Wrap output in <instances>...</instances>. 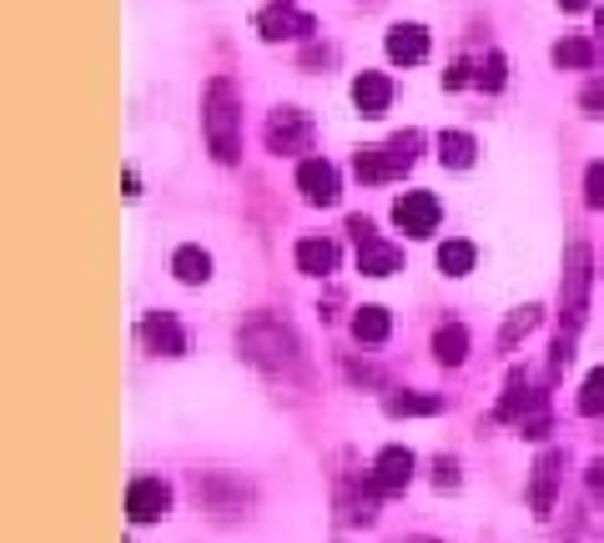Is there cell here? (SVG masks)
Listing matches in <instances>:
<instances>
[{"mask_svg": "<svg viewBox=\"0 0 604 543\" xmlns=\"http://www.w3.org/2000/svg\"><path fill=\"white\" fill-rule=\"evenodd\" d=\"M433 484H439V488H459V463H453V458L433 463Z\"/></svg>", "mask_w": 604, "mask_h": 543, "instance_id": "obj_34", "label": "cell"}, {"mask_svg": "<svg viewBox=\"0 0 604 543\" xmlns=\"http://www.w3.org/2000/svg\"><path fill=\"white\" fill-rule=\"evenodd\" d=\"M554 66H564V71H590V66H594V41L564 36L554 46Z\"/></svg>", "mask_w": 604, "mask_h": 543, "instance_id": "obj_24", "label": "cell"}, {"mask_svg": "<svg viewBox=\"0 0 604 543\" xmlns=\"http://www.w3.org/2000/svg\"><path fill=\"white\" fill-rule=\"evenodd\" d=\"M197 503L212 513V519H238L242 508H248V488L238 478H222V473H201L197 484Z\"/></svg>", "mask_w": 604, "mask_h": 543, "instance_id": "obj_7", "label": "cell"}, {"mask_svg": "<svg viewBox=\"0 0 604 543\" xmlns=\"http://www.w3.org/2000/svg\"><path fill=\"white\" fill-rule=\"evenodd\" d=\"M580 107H584V117H604V81H590L580 91Z\"/></svg>", "mask_w": 604, "mask_h": 543, "instance_id": "obj_32", "label": "cell"}, {"mask_svg": "<svg viewBox=\"0 0 604 543\" xmlns=\"http://www.w3.org/2000/svg\"><path fill=\"white\" fill-rule=\"evenodd\" d=\"M439 217H443V207H439L433 191H403V197L393 201V222H398L408 236H428L439 226Z\"/></svg>", "mask_w": 604, "mask_h": 543, "instance_id": "obj_8", "label": "cell"}, {"mask_svg": "<svg viewBox=\"0 0 604 543\" xmlns=\"http://www.w3.org/2000/svg\"><path fill=\"white\" fill-rule=\"evenodd\" d=\"M388 101H393V81H388V76L363 71L353 81V107L363 111V117H383V111H388Z\"/></svg>", "mask_w": 604, "mask_h": 543, "instance_id": "obj_16", "label": "cell"}, {"mask_svg": "<svg viewBox=\"0 0 604 543\" xmlns=\"http://www.w3.org/2000/svg\"><path fill=\"white\" fill-rule=\"evenodd\" d=\"M584 201H590L594 212H604V162H594L584 171Z\"/></svg>", "mask_w": 604, "mask_h": 543, "instance_id": "obj_30", "label": "cell"}, {"mask_svg": "<svg viewBox=\"0 0 604 543\" xmlns=\"http://www.w3.org/2000/svg\"><path fill=\"white\" fill-rule=\"evenodd\" d=\"M534 398H539V392H529V378H524L519 367H514L509 383H504V398H498L494 418H498V423H519V418L534 408Z\"/></svg>", "mask_w": 604, "mask_h": 543, "instance_id": "obj_18", "label": "cell"}, {"mask_svg": "<svg viewBox=\"0 0 604 543\" xmlns=\"http://www.w3.org/2000/svg\"><path fill=\"white\" fill-rule=\"evenodd\" d=\"M383 51H388V60H398V66H418V60H428V31L424 25H393Z\"/></svg>", "mask_w": 604, "mask_h": 543, "instance_id": "obj_15", "label": "cell"}, {"mask_svg": "<svg viewBox=\"0 0 604 543\" xmlns=\"http://www.w3.org/2000/svg\"><path fill=\"white\" fill-rule=\"evenodd\" d=\"M201 121H207V146H212V156L222 166H232L242 156V96L227 76H217V81L207 86V96H201Z\"/></svg>", "mask_w": 604, "mask_h": 543, "instance_id": "obj_1", "label": "cell"}, {"mask_svg": "<svg viewBox=\"0 0 604 543\" xmlns=\"http://www.w3.org/2000/svg\"><path fill=\"white\" fill-rule=\"evenodd\" d=\"M373 484H378V494H403V488L414 484V453L383 448L378 463H373Z\"/></svg>", "mask_w": 604, "mask_h": 543, "instance_id": "obj_14", "label": "cell"}, {"mask_svg": "<svg viewBox=\"0 0 604 543\" xmlns=\"http://www.w3.org/2000/svg\"><path fill=\"white\" fill-rule=\"evenodd\" d=\"M539 318H545V308H519V312H509V322H504V332H498V347H514L519 337H529L534 328H539Z\"/></svg>", "mask_w": 604, "mask_h": 543, "instance_id": "obj_26", "label": "cell"}, {"mask_svg": "<svg viewBox=\"0 0 604 543\" xmlns=\"http://www.w3.org/2000/svg\"><path fill=\"white\" fill-rule=\"evenodd\" d=\"M584 5H590V0H559V11H569V15L584 11Z\"/></svg>", "mask_w": 604, "mask_h": 543, "instance_id": "obj_36", "label": "cell"}, {"mask_svg": "<svg viewBox=\"0 0 604 543\" xmlns=\"http://www.w3.org/2000/svg\"><path fill=\"white\" fill-rule=\"evenodd\" d=\"M297 187L312 207H332V201L343 197V181H338V166L322 162V156H308V162L297 166Z\"/></svg>", "mask_w": 604, "mask_h": 543, "instance_id": "obj_10", "label": "cell"}, {"mask_svg": "<svg viewBox=\"0 0 604 543\" xmlns=\"http://www.w3.org/2000/svg\"><path fill=\"white\" fill-rule=\"evenodd\" d=\"M388 332H393L388 308H358L353 312V337H358V343H383Z\"/></svg>", "mask_w": 604, "mask_h": 543, "instance_id": "obj_23", "label": "cell"}, {"mask_svg": "<svg viewBox=\"0 0 604 543\" xmlns=\"http://www.w3.org/2000/svg\"><path fill=\"white\" fill-rule=\"evenodd\" d=\"M569 363H574V337H569V332H559L554 353H549V367H554V373H564Z\"/></svg>", "mask_w": 604, "mask_h": 543, "instance_id": "obj_33", "label": "cell"}, {"mask_svg": "<svg viewBox=\"0 0 604 543\" xmlns=\"http://www.w3.org/2000/svg\"><path fill=\"white\" fill-rule=\"evenodd\" d=\"M584 478H590V488L604 498V463H590V473H584Z\"/></svg>", "mask_w": 604, "mask_h": 543, "instance_id": "obj_35", "label": "cell"}, {"mask_svg": "<svg viewBox=\"0 0 604 543\" xmlns=\"http://www.w3.org/2000/svg\"><path fill=\"white\" fill-rule=\"evenodd\" d=\"M318 31L308 11H293V5H273V11L257 15V36L262 41H308Z\"/></svg>", "mask_w": 604, "mask_h": 543, "instance_id": "obj_13", "label": "cell"}, {"mask_svg": "<svg viewBox=\"0 0 604 543\" xmlns=\"http://www.w3.org/2000/svg\"><path fill=\"white\" fill-rule=\"evenodd\" d=\"M297 267L308 272V277L338 272V242H328V236H303V242H297Z\"/></svg>", "mask_w": 604, "mask_h": 543, "instance_id": "obj_17", "label": "cell"}, {"mask_svg": "<svg viewBox=\"0 0 604 543\" xmlns=\"http://www.w3.org/2000/svg\"><path fill=\"white\" fill-rule=\"evenodd\" d=\"M559 468H564V453H559V448H545V453H539V463H534V484H529V508H534V519H549V513H554Z\"/></svg>", "mask_w": 604, "mask_h": 543, "instance_id": "obj_11", "label": "cell"}, {"mask_svg": "<svg viewBox=\"0 0 604 543\" xmlns=\"http://www.w3.org/2000/svg\"><path fill=\"white\" fill-rule=\"evenodd\" d=\"M172 272H177V282L201 287L207 277H212V257H207L201 247H177L172 252Z\"/></svg>", "mask_w": 604, "mask_h": 543, "instance_id": "obj_21", "label": "cell"}, {"mask_svg": "<svg viewBox=\"0 0 604 543\" xmlns=\"http://www.w3.org/2000/svg\"><path fill=\"white\" fill-rule=\"evenodd\" d=\"M172 508V488L162 478H131L127 484V519L131 523H156Z\"/></svg>", "mask_w": 604, "mask_h": 543, "instance_id": "obj_9", "label": "cell"}, {"mask_svg": "<svg viewBox=\"0 0 604 543\" xmlns=\"http://www.w3.org/2000/svg\"><path fill=\"white\" fill-rule=\"evenodd\" d=\"M600 31H604V11H600Z\"/></svg>", "mask_w": 604, "mask_h": 543, "instance_id": "obj_37", "label": "cell"}, {"mask_svg": "<svg viewBox=\"0 0 604 543\" xmlns=\"http://www.w3.org/2000/svg\"><path fill=\"white\" fill-rule=\"evenodd\" d=\"M580 413H584V418H600V413H604V367H594L590 378H584V388H580Z\"/></svg>", "mask_w": 604, "mask_h": 543, "instance_id": "obj_28", "label": "cell"}, {"mask_svg": "<svg viewBox=\"0 0 604 543\" xmlns=\"http://www.w3.org/2000/svg\"><path fill=\"white\" fill-rule=\"evenodd\" d=\"M479 156V142L469 136V131H443L439 136V162L453 166V171H463V166H474Z\"/></svg>", "mask_w": 604, "mask_h": 543, "instance_id": "obj_22", "label": "cell"}, {"mask_svg": "<svg viewBox=\"0 0 604 543\" xmlns=\"http://www.w3.org/2000/svg\"><path fill=\"white\" fill-rule=\"evenodd\" d=\"M479 86H484V91H504V86H509V56H504V51H488L484 56V66H479Z\"/></svg>", "mask_w": 604, "mask_h": 543, "instance_id": "obj_27", "label": "cell"}, {"mask_svg": "<svg viewBox=\"0 0 604 543\" xmlns=\"http://www.w3.org/2000/svg\"><path fill=\"white\" fill-rule=\"evenodd\" d=\"M433 357H439L443 367H463V357H469V328H463V322H443V328L433 332Z\"/></svg>", "mask_w": 604, "mask_h": 543, "instance_id": "obj_20", "label": "cell"}, {"mask_svg": "<svg viewBox=\"0 0 604 543\" xmlns=\"http://www.w3.org/2000/svg\"><path fill=\"white\" fill-rule=\"evenodd\" d=\"M474 242H443L439 247V267H443V277H469L474 272Z\"/></svg>", "mask_w": 604, "mask_h": 543, "instance_id": "obj_25", "label": "cell"}, {"mask_svg": "<svg viewBox=\"0 0 604 543\" xmlns=\"http://www.w3.org/2000/svg\"><path fill=\"white\" fill-rule=\"evenodd\" d=\"M519 433L524 437H545L549 433V398H545V392H539V398H534V408L519 418Z\"/></svg>", "mask_w": 604, "mask_h": 543, "instance_id": "obj_29", "label": "cell"}, {"mask_svg": "<svg viewBox=\"0 0 604 543\" xmlns=\"http://www.w3.org/2000/svg\"><path fill=\"white\" fill-rule=\"evenodd\" d=\"M238 347H242V357H248V363L267 367V373H283V367L297 363V337L283 328V322H273V318L248 322V328H242V337H238Z\"/></svg>", "mask_w": 604, "mask_h": 543, "instance_id": "obj_3", "label": "cell"}, {"mask_svg": "<svg viewBox=\"0 0 604 543\" xmlns=\"http://www.w3.org/2000/svg\"><path fill=\"white\" fill-rule=\"evenodd\" d=\"M469 81H479V71L469 60H453L449 71H443V91H459V86H469Z\"/></svg>", "mask_w": 604, "mask_h": 543, "instance_id": "obj_31", "label": "cell"}, {"mask_svg": "<svg viewBox=\"0 0 604 543\" xmlns=\"http://www.w3.org/2000/svg\"><path fill=\"white\" fill-rule=\"evenodd\" d=\"M348 232L358 236V272L363 277H393V272H403V252L393 242H383L367 217H348Z\"/></svg>", "mask_w": 604, "mask_h": 543, "instance_id": "obj_5", "label": "cell"}, {"mask_svg": "<svg viewBox=\"0 0 604 543\" xmlns=\"http://www.w3.org/2000/svg\"><path fill=\"white\" fill-rule=\"evenodd\" d=\"M136 332H142L146 353H156V357H182L187 353V332H182V322L172 318V312H146Z\"/></svg>", "mask_w": 604, "mask_h": 543, "instance_id": "obj_12", "label": "cell"}, {"mask_svg": "<svg viewBox=\"0 0 604 543\" xmlns=\"http://www.w3.org/2000/svg\"><path fill=\"white\" fill-rule=\"evenodd\" d=\"M590 287H594V252L584 242H569L564 277H559V328L574 337L590 318Z\"/></svg>", "mask_w": 604, "mask_h": 543, "instance_id": "obj_2", "label": "cell"}, {"mask_svg": "<svg viewBox=\"0 0 604 543\" xmlns=\"http://www.w3.org/2000/svg\"><path fill=\"white\" fill-rule=\"evenodd\" d=\"M283 5H287V0H283Z\"/></svg>", "mask_w": 604, "mask_h": 543, "instance_id": "obj_38", "label": "cell"}, {"mask_svg": "<svg viewBox=\"0 0 604 543\" xmlns=\"http://www.w3.org/2000/svg\"><path fill=\"white\" fill-rule=\"evenodd\" d=\"M267 152L277 156H297V152H308L312 146V121L308 111H297V107H277L273 117H267Z\"/></svg>", "mask_w": 604, "mask_h": 543, "instance_id": "obj_6", "label": "cell"}, {"mask_svg": "<svg viewBox=\"0 0 604 543\" xmlns=\"http://www.w3.org/2000/svg\"><path fill=\"white\" fill-rule=\"evenodd\" d=\"M383 408H388V418H439L443 398H433V392H388Z\"/></svg>", "mask_w": 604, "mask_h": 543, "instance_id": "obj_19", "label": "cell"}, {"mask_svg": "<svg viewBox=\"0 0 604 543\" xmlns=\"http://www.w3.org/2000/svg\"><path fill=\"white\" fill-rule=\"evenodd\" d=\"M418 146H424V136H418V131H398V136H393L388 146H363V152L353 156L358 181H367V187H378V181L403 177V171L414 166Z\"/></svg>", "mask_w": 604, "mask_h": 543, "instance_id": "obj_4", "label": "cell"}]
</instances>
